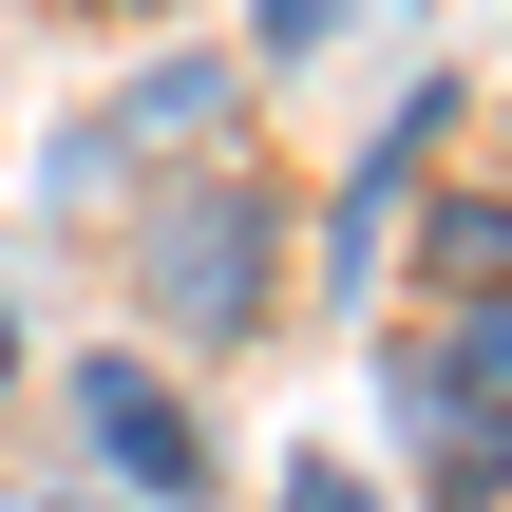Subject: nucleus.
Listing matches in <instances>:
<instances>
[{"instance_id":"0eeeda50","label":"nucleus","mask_w":512,"mask_h":512,"mask_svg":"<svg viewBox=\"0 0 512 512\" xmlns=\"http://www.w3.org/2000/svg\"><path fill=\"white\" fill-rule=\"evenodd\" d=\"M418 342H437V380H456V399H512V285H475V304H437Z\"/></svg>"},{"instance_id":"f257e3e1","label":"nucleus","mask_w":512,"mask_h":512,"mask_svg":"<svg viewBox=\"0 0 512 512\" xmlns=\"http://www.w3.org/2000/svg\"><path fill=\"white\" fill-rule=\"evenodd\" d=\"M114 285H133V323H152L171 361H247V342L304 304V228H285V190H266L247 152H190V171L133 190Z\"/></svg>"},{"instance_id":"9b49d317","label":"nucleus","mask_w":512,"mask_h":512,"mask_svg":"<svg viewBox=\"0 0 512 512\" xmlns=\"http://www.w3.org/2000/svg\"><path fill=\"white\" fill-rule=\"evenodd\" d=\"M57 512H95V494H57Z\"/></svg>"},{"instance_id":"1a4fd4ad","label":"nucleus","mask_w":512,"mask_h":512,"mask_svg":"<svg viewBox=\"0 0 512 512\" xmlns=\"http://www.w3.org/2000/svg\"><path fill=\"white\" fill-rule=\"evenodd\" d=\"M285 512H380V494H361L342 456H304V475H285Z\"/></svg>"},{"instance_id":"6e6552de","label":"nucleus","mask_w":512,"mask_h":512,"mask_svg":"<svg viewBox=\"0 0 512 512\" xmlns=\"http://www.w3.org/2000/svg\"><path fill=\"white\" fill-rule=\"evenodd\" d=\"M361 0H247V76H285V57H323Z\"/></svg>"},{"instance_id":"423d86ee","label":"nucleus","mask_w":512,"mask_h":512,"mask_svg":"<svg viewBox=\"0 0 512 512\" xmlns=\"http://www.w3.org/2000/svg\"><path fill=\"white\" fill-rule=\"evenodd\" d=\"M418 285H437V304L512 285V190H437V209H418Z\"/></svg>"},{"instance_id":"20e7f679","label":"nucleus","mask_w":512,"mask_h":512,"mask_svg":"<svg viewBox=\"0 0 512 512\" xmlns=\"http://www.w3.org/2000/svg\"><path fill=\"white\" fill-rule=\"evenodd\" d=\"M380 418H399V456H418L437 512H512V399H456L437 342H380Z\"/></svg>"},{"instance_id":"f03ea898","label":"nucleus","mask_w":512,"mask_h":512,"mask_svg":"<svg viewBox=\"0 0 512 512\" xmlns=\"http://www.w3.org/2000/svg\"><path fill=\"white\" fill-rule=\"evenodd\" d=\"M190 152H247V57H152L133 95L57 114L38 190H57V228H76V209H133V190H152V171H190Z\"/></svg>"},{"instance_id":"9d476101","label":"nucleus","mask_w":512,"mask_h":512,"mask_svg":"<svg viewBox=\"0 0 512 512\" xmlns=\"http://www.w3.org/2000/svg\"><path fill=\"white\" fill-rule=\"evenodd\" d=\"M76 19H133V38H152V19H190V0H76Z\"/></svg>"},{"instance_id":"f8f14e48","label":"nucleus","mask_w":512,"mask_h":512,"mask_svg":"<svg viewBox=\"0 0 512 512\" xmlns=\"http://www.w3.org/2000/svg\"><path fill=\"white\" fill-rule=\"evenodd\" d=\"M494 190H512V152H494Z\"/></svg>"},{"instance_id":"7ed1b4c3","label":"nucleus","mask_w":512,"mask_h":512,"mask_svg":"<svg viewBox=\"0 0 512 512\" xmlns=\"http://www.w3.org/2000/svg\"><path fill=\"white\" fill-rule=\"evenodd\" d=\"M76 437H95V475L114 494H152V512H190L228 456L190 437V399H171V361L152 342H76Z\"/></svg>"},{"instance_id":"39448f33","label":"nucleus","mask_w":512,"mask_h":512,"mask_svg":"<svg viewBox=\"0 0 512 512\" xmlns=\"http://www.w3.org/2000/svg\"><path fill=\"white\" fill-rule=\"evenodd\" d=\"M437 133H456V76H418V95L361 133V171H342V209H323V304H361V285H380V228L418 209V152H437Z\"/></svg>"}]
</instances>
